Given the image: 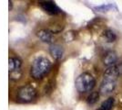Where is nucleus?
Instances as JSON below:
<instances>
[{"instance_id": "39448f33", "label": "nucleus", "mask_w": 122, "mask_h": 110, "mask_svg": "<svg viewBox=\"0 0 122 110\" xmlns=\"http://www.w3.org/2000/svg\"><path fill=\"white\" fill-rule=\"evenodd\" d=\"M120 75V72L118 70L117 64L113 65L111 67L108 68L105 71V73L103 74V80H108V81H114L117 82V79Z\"/></svg>"}, {"instance_id": "20e7f679", "label": "nucleus", "mask_w": 122, "mask_h": 110, "mask_svg": "<svg viewBox=\"0 0 122 110\" xmlns=\"http://www.w3.org/2000/svg\"><path fill=\"white\" fill-rule=\"evenodd\" d=\"M22 63L16 57H10L8 60L9 79L12 81H17L22 76Z\"/></svg>"}, {"instance_id": "1a4fd4ad", "label": "nucleus", "mask_w": 122, "mask_h": 110, "mask_svg": "<svg viewBox=\"0 0 122 110\" xmlns=\"http://www.w3.org/2000/svg\"><path fill=\"white\" fill-rule=\"evenodd\" d=\"M49 53L56 60H60L64 55V50L58 44H51L49 47Z\"/></svg>"}, {"instance_id": "f03ea898", "label": "nucleus", "mask_w": 122, "mask_h": 110, "mask_svg": "<svg viewBox=\"0 0 122 110\" xmlns=\"http://www.w3.org/2000/svg\"><path fill=\"white\" fill-rule=\"evenodd\" d=\"M76 89L79 93L90 92L96 85V80L90 73H83L76 79Z\"/></svg>"}, {"instance_id": "2eb2a0df", "label": "nucleus", "mask_w": 122, "mask_h": 110, "mask_svg": "<svg viewBox=\"0 0 122 110\" xmlns=\"http://www.w3.org/2000/svg\"><path fill=\"white\" fill-rule=\"evenodd\" d=\"M66 37H68V38L66 39V41H71L72 40L74 39V35H73L72 32H66V35H65V38H66Z\"/></svg>"}, {"instance_id": "6e6552de", "label": "nucleus", "mask_w": 122, "mask_h": 110, "mask_svg": "<svg viewBox=\"0 0 122 110\" xmlns=\"http://www.w3.org/2000/svg\"><path fill=\"white\" fill-rule=\"evenodd\" d=\"M117 61V53L113 51L107 52L104 57H103V63L107 66V67H111L113 65H115Z\"/></svg>"}, {"instance_id": "423d86ee", "label": "nucleus", "mask_w": 122, "mask_h": 110, "mask_svg": "<svg viewBox=\"0 0 122 110\" xmlns=\"http://www.w3.org/2000/svg\"><path fill=\"white\" fill-rule=\"evenodd\" d=\"M40 6L46 11V13L50 14V15H58L61 13V9L57 6L52 2V1H44L40 2Z\"/></svg>"}, {"instance_id": "9b49d317", "label": "nucleus", "mask_w": 122, "mask_h": 110, "mask_svg": "<svg viewBox=\"0 0 122 110\" xmlns=\"http://www.w3.org/2000/svg\"><path fill=\"white\" fill-rule=\"evenodd\" d=\"M113 105H114V98L109 97V98L106 99L102 103L101 105L99 106L98 110H111Z\"/></svg>"}, {"instance_id": "0eeeda50", "label": "nucleus", "mask_w": 122, "mask_h": 110, "mask_svg": "<svg viewBox=\"0 0 122 110\" xmlns=\"http://www.w3.org/2000/svg\"><path fill=\"white\" fill-rule=\"evenodd\" d=\"M116 88V82L114 81H108V80H103L100 87H99V94L106 95L112 93Z\"/></svg>"}, {"instance_id": "9d476101", "label": "nucleus", "mask_w": 122, "mask_h": 110, "mask_svg": "<svg viewBox=\"0 0 122 110\" xmlns=\"http://www.w3.org/2000/svg\"><path fill=\"white\" fill-rule=\"evenodd\" d=\"M37 37L45 43L53 42V33L49 29H40L37 32Z\"/></svg>"}, {"instance_id": "7ed1b4c3", "label": "nucleus", "mask_w": 122, "mask_h": 110, "mask_svg": "<svg viewBox=\"0 0 122 110\" xmlns=\"http://www.w3.org/2000/svg\"><path fill=\"white\" fill-rule=\"evenodd\" d=\"M36 95H37L36 90L32 85L26 84L18 88L16 98L21 103H30L33 100L36 99Z\"/></svg>"}, {"instance_id": "4468645a", "label": "nucleus", "mask_w": 122, "mask_h": 110, "mask_svg": "<svg viewBox=\"0 0 122 110\" xmlns=\"http://www.w3.org/2000/svg\"><path fill=\"white\" fill-rule=\"evenodd\" d=\"M112 8H114V6L111 5V4H104V5L94 7V9L98 11V12H107V11H109Z\"/></svg>"}, {"instance_id": "f8f14e48", "label": "nucleus", "mask_w": 122, "mask_h": 110, "mask_svg": "<svg viewBox=\"0 0 122 110\" xmlns=\"http://www.w3.org/2000/svg\"><path fill=\"white\" fill-rule=\"evenodd\" d=\"M99 99V92H92L86 98V102L88 105H94L96 104Z\"/></svg>"}, {"instance_id": "ddd939ff", "label": "nucleus", "mask_w": 122, "mask_h": 110, "mask_svg": "<svg viewBox=\"0 0 122 110\" xmlns=\"http://www.w3.org/2000/svg\"><path fill=\"white\" fill-rule=\"evenodd\" d=\"M103 35L107 42H113L116 41V34L111 29H106L103 33Z\"/></svg>"}, {"instance_id": "f257e3e1", "label": "nucleus", "mask_w": 122, "mask_h": 110, "mask_svg": "<svg viewBox=\"0 0 122 110\" xmlns=\"http://www.w3.org/2000/svg\"><path fill=\"white\" fill-rule=\"evenodd\" d=\"M52 63L46 57L36 58L30 66V76L36 81L43 79L47 73L50 72Z\"/></svg>"}]
</instances>
